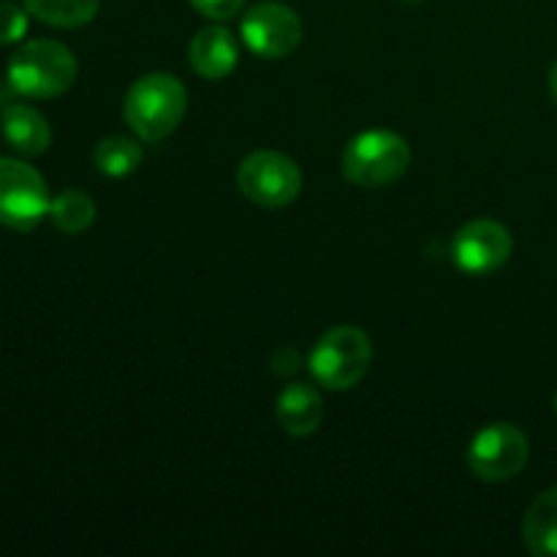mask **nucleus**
<instances>
[{
  "mask_svg": "<svg viewBox=\"0 0 557 557\" xmlns=\"http://www.w3.org/2000/svg\"><path fill=\"white\" fill-rule=\"evenodd\" d=\"M188 112V90L172 74H145L123 98V117L141 141H161L180 128Z\"/></svg>",
  "mask_w": 557,
  "mask_h": 557,
  "instance_id": "f257e3e1",
  "label": "nucleus"
},
{
  "mask_svg": "<svg viewBox=\"0 0 557 557\" xmlns=\"http://www.w3.org/2000/svg\"><path fill=\"white\" fill-rule=\"evenodd\" d=\"M79 65L65 44L52 38L25 41L5 65V79L16 96L25 98H58L71 90Z\"/></svg>",
  "mask_w": 557,
  "mask_h": 557,
  "instance_id": "f03ea898",
  "label": "nucleus"
},
{
  "mask_svg": "<svg viewBox=\"0 0 557 557\" xmlns=\"http://www.w3.org/2000/svg\"><path fill=\"white\" fill-rule=\"evenodd\" d=\"M411 166V147L400 134L370 128L354 136L343 150V177L359 188H386Z\"/></svg>",
  "mask_w": 557,
  "mask_h": 557,
  "instance_id": "7ed1b4c3",
  "label": "nucleus"
},
{
  "mask_svg": "<svg viewBox=\"0 0 557 557\" xmlns=\"http://www.w3.org/2000/svg\"><path fill=\"white\" fill-rule=\"evenodd\" d=\"M373 364V343L359 326H332L319 337L308 359L310 375L324 389H354Z\"/></svg>",
  "mask_w": 557,
  "mask_h": 557,
  "instance_id": "20e7f679",
  "label": "nucleus"
},
{
  "mask_svg": "<svg viewBox=\"0 0 557 557\" xmlns=\"http://www.w3.org/2000/svg\"><path fill=\"white\" fill-rule=\"evenodd\" d=\"M237 188L264 210H281L302 194V172L288 156L277 150H256L237 166Z\"/></svg>",
  "mask_w": 557,
  "mask_h": 557,
  "instance_id": "39448f33",
  "label": "nucleus"
},
{
  "mask_svg": "<svg viewBox=\"0 0 557 557\" xmlns=\"http://www.w3.org/2000/svg\"><path fill=\"white\" fill-rule=\"evenodd\" d=\"M49 205L47 183L30 163L0 156V226L33 232L49 215Z\"/></svg>",
  "mask_w": 557,
  "mask_h": 557,
  "instance_id": "423d86ee",
  "label": "nucleus"
},
{
  "mask_svg": "<svg viewBox=\"0 0 557 557\" xmlns=\"http://www.w3.org/2000/svg\"><path fill=\"white\" fill-rule=\"evenodd\" d=\"M531 457V441L517 424L495 422L479 430L468 446V466L482 482H509Z\"/></svg>",
  "mask_w": 557,
  "mask_h": 557,
  "instance_id": "0eeeda50",
  "label": "nucleus"
},
{
  "mask_svg": "<svg viewBox=\"0 0 557 557\" xmlns=\"http://www.w3.org/2000/svg\"><path fill=\"white\" fill-rule=\"evenodd\" d=\"M239 36H243L245 47L259 58L281 60L302 44L305 27L297 11L288 9L286 3L264 0L245 11L243 22H239Z\"/></svg>",
  "mask_w": 557,
  "mask_h": 557,
  "instance_id": "6e6552de",
  "label": "nucleus"
},
{
  "mask_svg": "<svg viewBox=\"0 0 557 557\" xmlns=\"http://www.w3.org/2000/svg\"><path fill=\"white\" fill-rule=\"evenodd\" d=\"M515 239L498 221L479 218L466 223L451 239V259L468 275H490L509 261Z\"/></svg>",
  "mask_w": 557,
  "mask_h": 557,
  "instance_id": "1a4fd4ad",
  "label": "nucleus"
},
{
  "mask_svg": "<svg viewBox=\"0 0 557 557\" xmlns=\"http://www.w3.org/2000/svg\"><path fill=\"white\" fill-rule=\"evenodd\" d=\"M188 60L190 69H194L201 79H226L239 63L237 38H234V33L223 25L201 27V30L190 38Z\"/></svg>",
  "mask_w": 557,
  "mask_h": 557,
  "instance_id": "9d476101",
  "label": "nucleus"
},
{
  "mask_svg": "<svg viewBox=\"0 0 557 557\" xmlns=\"http://www.w3.org/2000/svg\"><path fill=\"white\" fill-rule=\"evenodd\" d=\"M0 134L20 156H44L52 145V128L47 117L30 103H9L0 114Z\"/></svg>",
  "mask_w": 557,
  "mask_h": 557,
  "instance_id": "9b49d317",
  "label": "nucleus"
},
{
  "mask_svg": "<svg viewBox=\"0 0 557 557\" xmlns=\"http://www.w3.org/2000/svg\"><path fill=\"white\" fill-rule=\"evenodd\" d=\"M275 417L294 438H308L324 422V400L310 384H288L277 395Z\"/></svg>",
  "mask_w": 557,
  "mask_h": 557,
  "instance_id": "f8f14e48",
  "label": "nucleus"
},
{
  "mask_svg": "<svg viewBox=\"0 0 557 557\" xmlns=\"http://www.w3.org/2000/svg\"><path fill=\"white\" fill-rule=\"evenodd\" d=\"M525 547L539 557H557V487L544 490L522 520Z\"/></svg>",
  "mask_w": 557,
  "mask_h": 557,
  "instance_id": "ddd939ff",
  "label": "nucleus"
},
{
  "mask_svg": "<svg viewBox=\"0 0 557 557\" xmlns=\"http://www.w3.org/2000/svg\"><path fill=\"white\" fill-rule=\"evenodd\" d=\"M141 161H145V150L139 141L128 136H107L92 150V163L103 177H128L141 166Z\"/></svg>",
  "mask_w": 557,
  "mask_h": 557,
  "instance_id": "4468645a",
  "label": "nucleus"
},
{
  "mask_svg": "<svg viewBox=\"0 0 557 557\" xmlns=\"http://www.w3.org/2000/svg\"><path fill=\"white\" fill-rule=\"evenodd\" d=\"M38 22L52 27H82L96 20L101 0H25Z\"/></svg>",
  "mask_w": 557,
  "mask_h": 557,
  "instance_id": "2eb2a0df",
  "label": "nucleus"
},
{
  "mask_svg": "<svg viewBox=\"0 0 557 557\" xmlns=\"http://www.w3.org/2000/svg\"><path fill=\"white\" fill-rule=\"evenodd\" d=\"M49 218H52L58 232L82 234L92 226V221H96V201H92L85 190L69 188L52 199V205H49Z\"/></svg>",
  "mask_w": 557,
  "mask_h": 557,
  "instance_id": "dca6fc26",
  "label": "nucleus"
},
{
  "mask_svg": "<svg viewBox=\"0 0 557 557\" xmlns=\"http://www.w3.org/2000/svg\"><path fill=\"white\" fill-rule=\"evenodd\" d=\"M27 14L30 11L20 9V5L0 3V47H9V44H16L25 38Z\"/></svg>",
  "mask_w": 557,
  "mask_h": 557,
  "instance_id": "f3484780",
  "label": "nucleus"
},
{
  "mask_svg": "<svg viewBox=\"0 0 557 557\" xmlns=\"http://www.w3.org/2000/svg\"><path fill=\"white\" fill-rule=\"evenodd\" d=\"M188 3L194 5L201 16H207V20L226 22L243 11L245 0H188Z\"/></svg>",
  "mask_w": 557,
  "mask_h": 557,
  "instance_id": "a211bd4d",
  "label": "nucleus"
},
{
  "mask_svg": "<svg viewBox=\"0 0 557 557\" xmlns=\"http://www.w3.org/2000/svg\"><path fill=\"white\" fill-rule=\"evenodd\" d=\"M302 368V357H299L297 348H281V351L272 354V370L277 375H294Z\"/></svg>",
  "mask_w": 557,
  "mask_h": 557,
  "instance_id": "6ab92c4d",
  "label": "nucleus"
},
{
  "mask_svg": "<svg viewBox=\"0 0 557 557\" xmlns=\"http://www.w3.org/2000/svg\"><path fill=\"white\" fill-rule=\"evenodd\" d=\"M549 96H553V101L557 103V63L549 69Z\"/></svg>",
  "mask_w": 557,
  "mask_h": 557,
  "instance_id": "aec40b11",
  "label": "nucleus"
},
{
  "mask_svg": "<svg viewBox=\"0 0 557 557\" xmlns=\"http://www.w3.org/2000/svg\"><path fill=\"white\" fill-rule=\"evenodd\" d=\"M553 406H555V417H557V392H555V400H553Z\"/></svg>",
  "mask_w": 557,
  "mask_h": 557,
  "instance_id": "412c9836",
  "label": "nucleus"
},
{
  "mask_svg": "<svg viewBox=\"0 0 557 557\" xmlns=\"http://www.w3.org/2000/svg\"><path fill=\"white\" fill-rule=\"evenodd\" d=\"M406 3H422V0H406Z\"/></svg>",
  "mask_w": 557,
  "mask_h": 557,
  "instance_id": "4be33fe9",
  "label": "nucleus"
}]
</instances>
